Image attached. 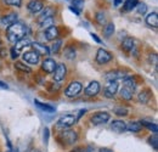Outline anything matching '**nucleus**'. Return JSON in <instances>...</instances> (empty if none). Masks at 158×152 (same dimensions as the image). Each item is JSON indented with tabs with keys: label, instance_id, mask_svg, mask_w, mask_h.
Here are the masks:
<instances>
[{
	"label": "nucleus",
	"instance_id": "f257e3e1",
	"mask_svg": "<svg viewBox=\"0 0 158 152\" xmlns=\"http://www.w3.org/2000/svg\"><path fill=\"white\" fill-rule=\"evenodd\" d=\"M27 32H28V29H27V27L23 23L16 22V23H14V24L7 27L6 37H7V40L10 43H17L21 39L26 38Z\"/></svg>",
	"mask_w": 158,
	"mask_h": 152
},
{
	"label": "nucleus",
	"instance_id": "f03ea898",
	"mask_svg": "<svg viewBox=\"0 0 158 152\" xmlns=\"http://www.w3.org/2000/svg\"><path fill=\"white\" fill-rule=\"evenodd\" d=\"M57 141L63 146L74 145L78 141V133L72 129H63L57 135Z\"/></svg>",
	"mask_w": 158,
	"mask_h": 152
},
{
	"label": "nucleus",
	"instance_id": "7ed1b4c3",
	"mask_svg": "<svg viewBox=\"0 0 158 152\" xmlns=\"http://www.w3.org/2000/svg\"><path fill=\"white\" fill-rule=\"evenodd\" d=\"M77 123V118L73 114H64L57 120V127L61 129H69Z\"/></svg>",
	"mask_w": 158,
	"mask_h": 152
},
{
	"label": "nucleus",
	"instance_id": "20e7f679",
	"mask_svg": "<svg viewBox=\"0 0 158 152\" xmlns=\"http://www.w3.org/2000/svg\"><path fill=\"white\" fill-rule=\"evenodd\" d=\"M83 90V85L80 82H71L69 85L67 87V89L64 90V95L67 97H76L78 96Z\"/></svg>",
	"mask_w": 158,
	"mask_h": 152
},
{
	"label": "nucleus",
	"instance_id": "39448f33",
	"mask_svg": "<svg viewBox=\"0 0 158 152\" xmlns=\"http://www.w3.org/2000/svg\"><path fill=\"white\" fill-rule=\"evenodd\" d=\"M111 119V114L108 112H96L95 114L91 116L90 122L94 125H100V124H105Z\"/></svg>",
	"mask_w": 158,
	"mask_h": 152
},
{
	"label": "nucleus",
	"instance_id": "423d86ee",
	"mask_svg": "<svg viewBox=\"0 0 158 152\" xmlns=\"http://www.w3.org/2000/svg\"><path fill=\"white\" fill-rule=\"evenodd\" d=\"M112 58H113V55L110 51H107L105 49H99L98 53H96V58L95 60L99 65H106L110 61H112Z\"/></svg>",
	"mask_w": 158,
	"mask_h": 152
},
{
	"label": "nucleus",
	"instance_id": "0eeeda50",
	"mask_svg": "<svg viewBox=\"0 0 158 152\" xmlns=\"http://www.w3.org/2000/svg\"><path fill=\"white\" fill-rule=\"evenodd\" d=\"M118 82H108V84L106 85V88L103 89V95L107 99H113L114 95L118 91Z\"/></svg>",
	"mask_w": 158,
	"mask_h": 152
},
{
	"label": "nucleus",
	"instance_id": "6e6552de",
	"mask_svg": "<svg viewBox=\"0 0 158 152\" xmlns=\"http://www.w3.org/2000/svg\"><path fill=\"white\" fill-rule=\"evenodd\" d=\"M100 90H101L100 83L98 80H93V82H90L89 85L85 88L84 93H85V95L89 96V97H94V96H96L99 94Z\"/></svg>",
	"mask_w": 158,
	"mask_h": 152
},
{
	"label": "nucleus",
	"instance_id": "1a4fd4ad",
	"mask_svg": "<svg viewBox=\"0 0 158 152\" xmlns=\"http://www.w3.org/2000/svg\"><path fill=\"white\" fill-rule=\"evenodd\" d=\"M67 76V67L64 63H59L54 71V80L56 82H61Z\"/></svg>",
	"mask_w": 158,
	"mask_h": 152
},
{
	"label": "nucleus",
	"instance_id": "9d476101",
	"mask_svg": "<svg viewBox=\"0 0 158 152\" xmlns=\"http://www.w3.org/2000/svg\"><path fill=\"white\" fill-rule=\"evenodd\" d=\"M127 78V74H124L123 71L120 70H114V71H110L106 73L105 76V79L108 80V82H117L119 79H125Z\"/></svg>",
	"mask_w": 158,
	"mask_h": 152
},
{
	"label": "nucleus",
	"instance_id": "9b49d317",
	"mask_svg": "<svg viewBox=\"0 0 158 152\" xmlns=\"http://www.w3.org/2000/svg\"><path fill=\"white\" fill-rule=\"evenodd\" d=\"M44 36H45V39L49 40V41H54L55 39L59 38L60 36V31L56 26H51L49 28H46L44 31Z\"/></svg>",
	"mask_w": 158,
	"mask_h": 152
},
{
	"label": "nucleus",
	"instance_id": "f8f14e48",
	"mask_svg": "<svg viewBox=\"0 0 158 152\" xmlns=\"http://www.w3.org/2000/svg\"><path fill=\"white\" fill-rule=\"evenodd\" d=\"M32 46H33L34 51H35L39 56H49V55H50V49H49L46 45L41 44V43L34 41V43H32Z\"/></svg>",
	"mask_w": 158,
	"mask_h": 152
},
{
	"label": "nucleus",
	"instance_id": "ddd939ff",
	"mask_svg": "<svg viewBox=\"0 0 158 152\" xmlns=\"http://www.w3.org/2000/svg\"><path fill=\"white\" fill-rule=\"evenodd\" d=\"M56 66H57V63H56L55 60H52V58H45V60L43 61V63H41V68H43V71L46 72V73H49V74L54 73Z\"/></svg>",
	"mask_w": 158,
	"mask_h": 152
},
{
	"label": "nucleus",
	"instance_id": "4468645a",
	"mask_svg": "<svg viewBox=\"0 0 158 152\" xmlns=\"http://www.w3.org/2000/svg\"><path fill=\"white\" fill-rule=\"evenodd\" d=\"M23 60H24L27 63H29V65H37V63H39L40 56L33 50V51H27V53H24V54H23Z\"/></svg>",
	"mask_w": 158,
	"mask_h": 152
},
{
	"label": "nucleus",
	"instance_id": "2eb2a0df",
	"mask_svg": "<svg viewBox=\"0 0 158 152\" xmlns=\"http://www.w3.org/2000/svg\"><path fill=\"white\" fill-rule=\"evenodd\" d=\"M29 12L32 14H38L39 11H41L44 9V2L41 0H31L27 5Z\"/></svg>",
	"mask_w": 158,
	"mask_h": 152
},
{
	"label": "nucleus",
	"instance_id": "dca6fc26",
	"mask_svg": "<svg viewBox=\"0 0 158 152\" xmlns=\"http://www.w3.org/2000/svg\"><path fill=\"white\" fill-rule=\"evenodd\" d=\"M111 129L114 132V133L122 134L127 130V123L124 120H120V119H116V120H112L111 123Z\"/></svg>",
	"mask_w": 158,
	"mask_h": 152
},
{
	"label": "nucleus",
	"instance_id": "f3484780",
	"mask_svg": "<svg viewBox=\"0 0 158 152\" xmlns=\"http://www.w3.org/2000/svg\"><path fill=\"white\" fill-rule=\"evenodd\" d=\"M56 15V9L54 6H46L45 10L43 11V14L40 15V17L38 19V23H41L44 19H51V17H55Z\"/></svg>",
	"mask_w": 158,
	"mask_h": 152
},
{
	"label": "nucleus",
	"instance_id": "a211bd4d",
	"mask_svg": "<svg viewBox=\"0 0 158 152\" xmlns=\"http://www.w3.org/2000/svg\"><path fill=\"white\" fill-rule=\"evenodd\" d=\"M17 19H19V15L16 14V12H11V14H7V15H5V16H2V19H1V23L4 24V26H11V24H14V23H16L17 22Z\"/></svg>",
	"mask_w": 158,
	"mask_h": 152
},
{
	"label": "nucleus",
	"instance_id": "6ab92c4d",
	"mask_svg": "<svg viewBox=\"0 0 158 152\" xmlns=\"http://www.w3.org/2000/svg\"><path fill=\"white\" fill-rule=\"evenodd\" d=\"M122 49L125 51V53H131L134 49H135V41L134 39L128 37L122 41Z\"/></svg>",
	"mask_w": 158,
	"mask_h": 152
},
{
	"label": "nucleus",
	"instance_id": "aec40b11",
	"mask_svg": "<svg viewBox=\"0 0 158 152\" xmlns=\"http://www.w3.org/2000/svg\"><path fill=\"white\" fill-rule=\"evenodd\" d=\"M119 95H120V97H122L123 100L130 101V100L133 99V95H134V90H131L130 88L123 85V88H122L120 91H119Z\"/></svg>",
	"mask_w": 158,
	"mask_h": 152
},
{
	"label": "nucleus",
	"instance_id": "412c9836",
	"mask_svg": "<svg viewBox=\"0 0 158 152\" xmlns=\"http://www.w3.org/2000/svg\"><path fill=\"white\" fill-rule=\"evenodd\" d=\"M146 23L150 26V27H153V28H157L158 26V16H157V12L153 11L151 14H148L146 16Z\"/></svg>",
	"mask_w": 158,
	"mask_h": 152
},
{
	"label": "nucleus",
	"instance_id": "4be33fe9",
	"mask_svg": "<svg viewBox=\"0 0 158 152\" xmlns=\"http://www.w3.org/2000/svg\"><path fill=\"white\" fill-rule=\"evenodd\" d=\"M152 97V93L150 89H143L140 94H139V102L141 103H147Z\"/></svg>",
	"mask_w": 158,
	"mask_h": 152
},
{
	"label": "nucleus",
	"instance_id": "5701e85b",
	"mask_svg": "<svg viewBox=\"0 0 158 152\" xmlns=\"http://www.w3.org/2000/svg\"><path fill=\"white\" fill-rule=\"evenodd\" d=\"M141 129H142L141 123L136 122V120H131L127 124V130H129L131 133H139V132H141Z\"/></svg>",
	"mask_w": 158,
	"mask_h": 152
},
{
	"label": "nucleus",
	"instance_id": "b1692460",
	"mask_svg": "<svg viewBox=\"0 0 158 152\" xmlns=\"http://www.w3.org/2000/svg\"><path fill=\"white\" fill-rule=\"evenodd\" d=\"M34 103H35V106H37L39 110L44 111L45 113H52V112H55V107H52V106H50V105L43 103V102L38 101V100H34Z\"/></svg>",
	"mask_w": 158,
	"mask_h": 152
},
{
	"label": "nucleus",
	"instance_id": "393cba45",
	"mask_svg": "<svg viewBox=\"0 0 158 152\" xmlns=\"http://www.w3.org/2000/svg\"><path fill=\"white\" fill-rule=\"evenodd\" d=\"M16 44V46H15V49L17 50V51H20L22 49H24V48H28V46H32V41L29 40L28 38H23L19 40L17 43H15Z\"/></svg>",
	"mask_w": 158,
	"mask_h": 152
},
{
	"label": "nucleus",
	"instance_id": "a878e982",
	"mask_svg": "<svg viewBox=\"0 0 158 152\" xmlns=\"http://www.w3.org/2000/svg\"><path fill=\"white\" fill-rule=\"evenodd\" d=\"M114 33V23L110 22L107 24H105V28H103V36L105 38H111Z\"/></svg>",
	"mask_w": 158,
	"mask_h": 152
},
{
	"label": "nucleus",
	"instance_id": "bb28decb",
	"mask_svg": "<svg viewBox=\"0 0 158 152\" xmlns=\"http://www.w3.org/2000/svg\"><path fill=\"white\" fill-rule=\"evenodd\" d=\"M63 56L66 57L67 60H74V58H76V56H77L76 49H74L73 46H67V48H64Z\"/></svg>",
	"mask_w": 158,
	"mask_h": 152
},
{
	"label": "nucleus",
	"instance_id": "cd10ccee",
	"mask_svg": "<svg viewBox=\"0 0 158 152\" xmlns=\"http://www.w3.org/2000/svg\"><path fill=\"white\" fill-rule=\"evenodd\" d=\"M139 4V0H125L124 5H123V10L124 11H131L133 9L136 7Z\"/></svg>",
	"mask_w": 158,
	"mask_h": 152
},
{
	"label": "nucleus",
	"instance_id": "c85d7f7f",
	"mask_svg": "<svg viewBox=\"0 0 158 152\" xmlns=\"http://www.w3.org/2000/svg\"><path fill=\"white\" fill-rule=\"evenodd\" d=\"M140 123H141V125H142V127H146V128H147L148 130H151L152 133L157 134L158 127H157V124H156V123H152V122H147V120H141Z\"/></svg>",
	"mask_w": 158,
	"mask_h": 152
},
{
	"label": "nucleus",
	"instance_id": "c756f323",
	"mask_svg": "<svg viewBox=\"0 0 158 152\" xmlns=\"http://www.w3.org/2000/svg\"><path fill=\"white\" fill-rule=\"evenodd\" d=\"M15 68L21 71V72H24V73H31V72H32L31 67H28L27 65H24V63H22V62H16V63H15Z\"/></svg>",
	"mask_w": 158,
	"mask_h": 152
},
{
	"label": "nucleus",
	"instance_id": "7c9ffc66",
	"mask_svg": "<svg viewBox=\"0 0 158 152\" xmlns=\"http://www.w3.org/2000/svg\"><path fill=\"white\" fill-rule=\"evenodd\" d=\"M61 46H62V40L61 39H55L52 45H51V53L57 54L60 51V49H61Z\"/></svg>",
	"mask_w": 158,
	"mask_h": 152
},
{
	"label": "nucleus",
	"instance_id": "2f4dec72",
	"mask_svg": "<svg viewBox=\"0 0 158 152\" xmlns=\"http://www.w3.org/2000/svg\"><path fill=\"white\" fill-rule=\"evenodd\" d=\"M95 19H96V22H98L99 24L105 26V24H106V15H105V12H103V11L96 12V15H95Z\"/></svg>",
	"mask_w": 158,
	"mask_h": 152
},
{
	"label": "nucleus",
	"instance_id": "473e14b6",
	"mask_svg": "<svg viewBox=\"0 0 158 152\" xmlns=\"http://www.w3.org/2000/svg\"><path fill=\"white\" fill-rule=\"evenodd\" d=\"M54 17H51V19H44L41 23H39V26L41 28H44V29H46V28H49V27H51V26H54Z\"/></svg>",
	"mask_w": 158,
	"mask_h": 152
},
{
	"label": "nucleus",
	"instance_id": "72a5a7b5",
	"mask_svg": "<svg viewBox=\"0 0 158 152\" xmlns=\"http://www.w3.org/2000/svg\"><path fill=\"white\" fill-rule=\"evenodd\" d=\"M136 11L140 15H145L147 12V5L145 2H139L136 5Z\"/></svg>",
	"mask_w": 158,
	"mask_h": 152
},
{
	"label": "nucleus",
	"instance_id": "f704fd0d",
	"mask_svg": "<svg viewBox=\"0 0 158 152\" xmlns=\"http://www.w3.org/2000/svg\"><path fill=\"white\" fill-rule=\"evenodd\" d=\"M148 144L157 151L158 150V140H157V134H153V136L148 137Z\"/></svg>",
	"mask_w": 158,
	"mask_h": 152
},
{
	"label": "nucleus",
	"instance_id": "c9c22d12",
	"mask_svg": "<svg viewBox=\"0 0 158 152\" xmlns=\"http://www.w3.org/2000/svg\"><path fill=\"white\" fill-rule=\"evenodd\" d=\"M114 113L119 116V117H124V116H128V110L125 107H116L114 108Z\"/></svg>",
	"mask_w": 158,
	"mask_h": 152
},
{
	"label": "nucleus",
	"instance_id": "e433bc0d",
	"mask_svg": "<svg viewBox=\"0 0 158 152\" xmlns=\"http://www.w3.org/2000/svg\"><path fill=\"white\" fill-rule=\"evenodd\" d=\"M72 4L74 6V9H77L78 11H80L84 7V0H73Z\"/></svg>",
	"mask_w": 158,
	"mask_h": 152
},
{
	"label": "nucleus",
	"instance_id": "4c0bfd02",
	"mask_svg": "<svg viewBox=\"0 0 158 152\" xmlns=\"http://www.w3.org/2000/svg\"><path fill=\"white\" fill-rule=\"evenodd\" d=\"M5 1H6V4H9V5L17 6V7H20L21 5H22V0H5Z\"/></svg>",
	"mask_w": 158,
	"mask_h": 152
},
{
	"label": "nucleus",
	"instance_id": "58836bf2",
	"mask_svg": "<svg viewBox=\"0 0 158 152\" xmlns=\"http://www.w3.org/2000/svg\"><path fill=\"white\" fill-rule=\"evenodd\" d=\"M48 141H49V129L44 128V144L48 145Z\"/></svg>",
	"mask_w": 158,
	"mask_h": 152
},
{
	"label": "nucleus",
	"instance_id": "ea45409f",
	"mask_svg": "<svg viewBox=\"0 0 158 152\" xmlns=\"http://www.w3.org/2000/svg\"><path fill=\"white\" fill-rule=\"evenodd\" d=\"M11 57H12L14 60H16V58L19 57V51H17L15 48H12V49H11Z\"/></svg>",
	"mask_w": 158,
	"mask_h": 152
},
{
	"label": "nucleus",
	"instance_id": "a19ab883",
	"mask_svg": "<svg viewBox=\"0 0 158 152\" xmlns=\"http://www.w3.org/2000/svg\"><path fill=\"white\" fill-rule=\"evenodd\" d=\"M148 60H150V62H151V63L157 65V55H156V54H152V55L150 56V58H148Z\"/></svg>",
	"mask_w": 158,
	"mask_h": 152
},
{
	"label": "nucleus",
	"instance_id": "79ce46f5",
	"mask_svg": "<svg viewBox=\"0 0 158 152\" xmlns=\"http://www.w3.org/2000/svg\"><path fill=\"white\" fill-rule=\"evenodd\" d=\"M90 36H91V38L94 39V40H95V41H96V43H101V39L99 38V37H98V34H95V33H91V34H90Z\"/></svg>",
	"mask_w": 158,
	"mask_h": 152
},
{
	"label": "nucleus",
	"instance_id": "37998d69",
	"mask_svg": "<svg viewBox=\"0 0 158 152\" xmlns=\"http://www.w3.org/2000/svg\"><path fill=\"white\" fill-rule=\"evenodd\" d=\"M99 152H114V151L111 150V149H108V147H101L99 150Z\"/></svg>",
	"mask_w": 158,
	"mask_h": 152
},
{
	"label": "nucleus",
	"instance_id": "c03bdc74",
	"mask_svg": "<svg viewBox=\"0 0 158 152\" xmlns=\"http://www.w3.org/2000/svg\"><path fill=\"white\" fill-rule=\"evenodd\" d=\"M0 89H9V85L6 83H4V82L0 80Z\"/></svg>",
	"mask_w": 158,
	"mask_h": 152
},
{
	"label": "nucleus",
	"instance_id": "a18cd8bd",
	"mask_svg": "<svg viewBox=\"0 0 158 152\" xmlns=\"http://www.w3.org/2000/svg\"><path fill=\"white\" fill-rule=\"evenodd\" d=\"M84 152H94V147L90 145L88 147H84Z\"/></svg>",
	"mask_w": 158,
	"mask_h": 152
},
{
	"label": "nucleus",
	"instance_id": "49530a36",
	"mask_svg": "<svg viewBox=\"0 0 158 152\" xmlns=\"http://www.w3.org/2000/svg\"><path fill=\"white\" fill-rule=\"evenodd\" d=\"M71 152H84V147H74Z\"/></svg>",
	"mask_w": 158,
	"mask_h": 152
},
{
	"label": "nucleus",
	"instance_id": "de8ad7c7",
	"mask_svg": "<svg viewBox=\"0 0 158 152\" xmlns=\"http://www.w3.org/2000/svg\"><path fill=\"white\" fill-rule=\"evenodd\" d=\"M85 112H86V110H80V111H79V114L77 116V117H76V118H77V120H78L79 118H80V117H81L83 114L85 113Z\"/></svg>",
	"mask_w": 158,
	"mask_h": 152
},
{
	"label": "nucleus",
	"instance_id": "09e8293b",
	"mask_svg": "<svg viewBox=\"0 0 158 152\" xmlns=\"http://www.w3.org/2000/svg\"><path fill=\"white\" fill-rule=\"evenodd\" d=\"M69 10H71V11H73V12H74L76 15H79V11L77 10V9H74L73 6H71V7H69Z\"/></svg>",
	"mask_w": 158,
	"mask_h": 152
},
{
	"label": "nucleus",
	"instance_id": "8fccbe9b",
	"mask_svg": "<svg viewBox=\"0 0 158 152\" xmlns=\"http://www.w3.org/2000/svg\"><path fill=\"white\" fill-rule=\"evenodd\" d=\"M123 2V0H114V6H119Z\"/></svg>",
	"mask_w": 158,
	"mask_h": 152
},
{
	"label": "nucleus",
	"instance_id": "3c124183",
	"mask_svg": "<svg viewBox=\"0 0 158 152\" xmlns=\"http://www.w3.org/2000/svg\"><path fill=\"white\" fill-rule=\"evenodd\" d=\"M5 54H6V50H5V49H1V50H0V56L4 57L5 56Z\"/></svg>",
	"mask_w": 158,
	"mask_h": 152
},
{
	"label": "nucleus",
	"instance_id": "603ef678",
	"mask_svg": "<svg viewBox=\"0 0 158 152\" xmlns=\"http://www.w3.org/2000/svg\"><path fill=\"white\" fill-rule=\"evenodd\" d=\"M0 45H1V40H0Z\"/></svg>",
	"mask_w": 158,
	"mask_h": 152
},
{
	"label": "nucleus",
	"instance_id": "864d4df0",
	"mask_svg": "<svg viewBox=\"0 0 158 152\" xmlns=\"http://www.w3.org/2000/svg\"><path fill=\"white\" fill-rule=\"evenodd\" d=\"M7 152H10V151H7Z\"/></svg>",
	"mask_w": 158,
	"mask_h": 152
}]
</instances>
